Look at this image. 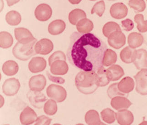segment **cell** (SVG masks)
<instances>
[{
	"label": "cell",
	"mask_w": 147,
	"mask_h": 125,
	"mask_svg": "<svg viewBox=\"0 0 147 125\" xmlns=\"http://www.w3.org/2000/svg\"><path fill=\"white\" fill-rule=\"evenodd\" d=\"M107 50V45L94 34L75 32L70 36L67 57L75 67L84 71L96 72L103 66Z\"/></svg>",
	"instance_id": "obj_1"
},
{
	"label": "cell",
	"mask_w": 147,
	"mask_h": 125,
	"mask_svg": "<svg viewBox=\"0 0 147 125\" xmlns=\"http://www.w3.org/2000/svg\"><path fill=\"white\" fill-rule=\"evenodd\" d=\"M75 84L78 90L82 94H92L99 87L97 73L94 71H80L76 76Z\"/></svg>",
	"instance_id": "obj_2"
},
{
	"label": "cell",
	"mask_w": 147,
	"mask_h": 125,
	"mask_svg": "<svg viewBox=\"0 0 147 125\" xmlns=\"http://www.w3.org/2000/svg\"><path fill=\"white\" fill-rule=\"evenodd\" d=\"M37 40L34 37L18 41L12 50L14 56L18 59L26 61L36 55L34 46Z\"/></svg>",
	"instance_id": "obj_3"
},
{
	"label": "cell",
	"mask_w": 147,
	"mask_h": 125,
	"mask_svg": "<svg viewBox=\"0 0 147 125\" xmlns=\"http://www.w3.org/2000/svg\"><path fill=\"white\" fill-rule=\"evenodd\" d=\"M46 93L49 97L58 103L64 101L67 97V93L65 88L54 84H52L47 88Z\"/></svg>",
	"instance_id": "obj_4"
},
{
	"label": "cell",
	"mask_w": 147,
	"mask_h": 125,
	"mask_svg": "<svg viewBox=\"0 0 147 125\" xmlns=\"http://www.w3.org/2000/svg\"><path fill=\"white\" fill-rule=\"evenodd\" d=\"M136 81V90L141 95H147V69H143L134 76Z\"/></svg>",
	"instance_id": "obj_5"
},
{
	"label": "cell",
	"mask_w": 147,
	"mask_h": 125,
	"mask_svg": "<svg viewBox=\"0 0 147 125\" xmlns=\"http://www.w3.org/2000/svg\"><path fill=\"white\" fill-rule=\"evenodd\" d=\"M20 88L19 80L15 78H10L4 82L2 86V91L7 96H11L18 93Z\"/></svg>",
	"instance_id": "obj_6"
},
{
	"label": "cell",
	"mask_w": 147,
	"mask_h": 125,
	"mask_svg": "<svg viewBox=\"0 0 147 125\" xmlns=\"http://www.w3.org/2000/svg\"><path fill=\"white\" fill-rule=\"evenodd\" d=\"M107 41L111 47L119 49L126 44V37L121 31L114 32L108 37Z\"/></svg>",
	"instance_id": "obj_7"
},
{
	"label": "cell",
	"mask_w": 147,
	"mask_h": 125,
	"mask_svg": "<svg viewBox=\"0 0 147 125\" xmlns=\"http://www.w3.org/2000/svg\"><path fill=\"white\" fill-rule=\"evenodd\" d=\"M34 14L38 20L42 22L46 21L51 17L52 10L49 5L41 4L36 7Z\"/></svg>",
	"instance_id": "obj_8"
},
{
	"label": "cell",
	"mask_w": 147,
	"mask_h": 125,
	"mask_svg": "<svg viewBox=\"0 0 147 125\" xmlns=\"http://www.w3.org/2000/svg\"><path fill=\"white\" fill-rule=\"evenodd\" d=\"M54 49V45L51 40L48 39H42L36 43L34 46L36 54L42 55H48Z\"/></svg>",
	"instance_id": "obj_9"
},
{
	"label": "cell",
	"mask_w": 147,
	"mask_h": 125,
	"mask_svg": "<svg viewBox=\"0 0 147 125\" xmlns=\"http://www.w3.org/2000/svg\"><path fill=\"white\" fill-rule=\"evenodd\" d=\"M46 85V78L41 74L32 76L29 80V88L32 91L41 92L45 88Z\"/></svg>",
	"instance_id": "obj_10"
},
{
	"label": "cell",
	"mask_w": 147,
	"mask_h": 125,
	"mask_svg": "<svg viewBox=\"0 0 147 125\" xmlns=\"http://www.w3.org/2000/svg\"><path fill=\"white\" fill-rule=\"evenodd\" d=\"M110 12L113 18L117 19H122L127 16L128 8L122 2H118L111 6Z\"/></svg>",
	"instance_id": "obj_11"
},
{
	"label": "cell",
	"mask_w": 147,
	"mask_h": 125,
	"mask_svg": "<svg viewBox=\"0 0 147 125\" xmlns=\"http://www.w3.org/2000/svg\"><path fill=\"white\" fill-rule=\"evenodd\" d=\"M38 116L35 112L29 106H27L20 114V120L23 125H30L36 122Z\"/></svg>",
	"instance_id": "obj_12"
},
{
	"label": "cell",
	"mask_w": 147,
	"mask_h": 125,
	"mask_svg": "<svg viewBox=\"0 0 147 125\" xmlns=\"http://www.w3.org/2000/svg\"><path fill=\"white\" fill-rule=\"evenodd\" d=\"M133 63L138 70L147 69V51L143 49L136 50Z\"/></svg>",
	"instance_id": "obj_13"
},
{
	"label": "cell",
	"mask_w": 147,
	"mask_h": 125,
	"mask_svg": "<svg viewBox=\"0 0 147 125\" xmlns=\"http://www.w3.org/2000/svg\"><path fill=\"white\" fill-rule=\"evenodd\" d=\"M47 62L43 57L32 58L28 64V68L32 73H38L43 71L46 68Z\"/></svg>",
	"instance_id": "obj_14"
},
{
	"label": "cell",
	"mask_w": 147,
	"mask_h": 125,
	"mask_svg": "<svg viewBox=\"0 0 147 125\" xmlns=\"http://www.w3.org/2000/svg\"><path fill=\"white\" fill-rule=\"evenodd\" d=\"M116 119L120 125H131L134 121V116L130 111L123 109L116 113Z\"/></svg>",
	"instance_id": "obj_15"
},
{
	"label": "cell",
	"mask_w": 147,
	"mask_h": 125,
	"mask_svg": "<svg viewBox=\"0 0 147 125\" xmlns=\"http://www.w3.org/2000/svg\"><path fill=\"white\" fill-rule=\"evenodd\" d=\"M69 67L65 61L57 60L50 66L51 73L55 75H64L68 73Z\"/></svg>",
	"instance_id": "obj_16"
},
{
	"label": "cell",
	"mask_w": 147,
	"mask_h": 125,
	"mask_svg": "<svg viewBox=\"0 0 147 125\" xmlns=\"http://www.w3.org/2000/svg\"><path fill=\"white\" fill-rule=\"evenodd\" d=\"M111 106L117 111L127 109L132 105L129 99L123 96L113 98L111 102Z\"/></svg>",
	"instance_id": "obj_17"
},
{
	"label": "cell",
	"mask_w": 147,
	"mask_h": 125,
	"mask_svg": "<svg viewBox=\"0 0 147 125\" xmlns=\"http://www.w3.org/2000/svg\"><path fill=\"white\" fill-rule=\"evenodd\" d=\"M106 73L110 81L118 80L124 75L123 68L118 65L111 66L106 70Z\"/></svg>",
	"instance_id": "obj_18"
},
{
	"label": "cell",
	"mask_w": 147,
	"mask_h": 125,
	"mask_svg": "<svg viewBox=\"0 0 147 125\" xmlns=\"http://www.w3.org/2000/svg\"><path fill=\"white\" fill-rule=\"evenodd\" d=\"M65 22L60 19H57L52 22L48 27V31L49 34L56 35L61 34L65 29Z\"/></svg>",
	"instance_id": "obj_19"
},
{
	"label": "cell",
	"mask_w": 147,
	"mask_h": 125,
	"mask_svg": "<svg viewBox=\"0 0 147 125\" xmlns=\"http://www.w3.org/2000/svg\"><path fill=\"white\" fill-rule=\"evenodd\" d=\"M134 85L135 83L133 78L126 77L118 83V88L121 93L128 94L134 90Z\"/></svg>",
	"instance_id": "obj_20"
},
{
	"label": "cell",
	"mask_w": 147,
	"mask_h": 125,
	"mask_svg": "<svg viewBox=\"0 0 147 125\" xmlns=\"http://www.w3.org/2000/svg\"><path fill=\"white\" fill-rule=\"evenodd\" d=\"M144 41L143 36L137 32L131 33L127 38V42L129 47L133 49H136L142 45Z\"/></svg>",
	"instance_id": "obj_21"
},
{
	"label": "cell",
	"mask_w": 147,
	"mask_h": 125,
	"mask_svg": "<svg viewBox=\"0 0 147 125\" xmlns=\"http://www.w3.org/2000/svg\"><path fill=\"white\" fill-rule=\"evenodd\" d=\"M85 121L88 125H107L100 121L99 115L95 110H90L86 113Z\"/></svg>",
	"instance_id": "obj_22"
},
{
	"label": "cell",
	"mask_w": 147,
	"mask_h": 125,
	"mask_svg": "<svg viewBox=\"0 0 147 125\" xmlns=\"http://www.w3.org/2000/svg\"><path fill=\"white\" fill-rule=\"evenodd\" d=\"M2 70L4 73L7 76H13L18 72L19 66L16 62L9 60L3 64Z\"/></svg>",
	"instance_id": "obj_23"
},
{
	"label": "cell",
	"mask_w": 147,
	"mask_h": 125,
	"mask_svg": "<svg viewBox=\"0 0 147 125\" xmlns=\"http://www.w3.org/2000/svg\"><path fill=\"white\" fill-rule=\"evenodd\" d=\"M76 28L78 31L81 34H87L93 30L94 25L91 20L86 18L77 22Z\"/></svg>",
	"instance_id": "obj_24"
},
{
	"label": "cell",
	"mask_w": 147,
	"mask_h": 125,
	"mask_svg": "<svg viewBox=\"0 0 147 125\" xmlns=\"http://www.w3.org/2000/svg\"><path fill=\"white\" fill-rule=\"evenodd\" d=\"M38 92H34V93L31 92L28 94L30 95L28 96L32 105L37 108H40L42 107V105L40 104L46 101V99L44 94Z\"/></svg>",
	"instance_id": "obj_25"
},
{
	"label": "cell",
	"mask_w": 147,
	"mask_h": 125,
	"mask_svg": "<svg viewBox=\"0 0 147 125\" xmlns=\"http://www.w3.org/2000/svg\"><path fill=\"white\" fill-rule=\"evenodd\" d=\"M136 50L131 48L129 46L125 47L121 52L120 55L121 59L126 63L129 64L133 62Z\"/></svg>",
	"instance_id": "obj_26"
},
{
	"label": "cell",
	"mask_w": 147,
	"mask_h": 125,
	"mask_svg": "<svg viewBox=\"0 0 147 125\" xmlns=\"http://www.w3.org/2000/svg\"><path fill=\"white\" fill-rule=\"evenodd\" d=\"M86 15L83 10L80 9H76L69 12V20L70 24L72 25L77 24V22L80 20L86 18Z\"/></svg>",
	"instance_id": "obj_27"
},
{
	"label": "cell",
	"mask_w": 147,
	"mask_h": 125,
	"mask_svg": "<svg viewBox=\"0 0 147 125\" xmlns=\"http://www.w3.org/2000/svg\"><path fill=\"white\" fill-rule=\"evenodd\" d=\"M117 55L114 51L110 49L107 50L103 58V66L108 67L113 65L117 62Z\"/></svg>",
	"instance_id": "obj_28"
},
{
	"label": "cell",
	"mask_w": 147,
	"mask_h": 125,
	"mask_svg": "<svg viewBox=\"0 0 147 125\" xmlns=\"http://www.w3.org/2000/svg\"><path fill=\"white\" fill-rule=\"evenodd\" d=\"M13 43V39L10 33L2 31L0 33V47L7 49L11 47Z\"/></svg>",
	"instance_id": "obj_29"
},
{
	"label": "cell",
	"mask_w": 147,
	"mask_h": 125,
	"mask_svg": "<svg viewBox=\"0 0 147 125\" xmlns=\"http://www.w3.org/2000/svg\"><path fill=\"white\" fill-rule=\"evenodd\" d=\"M21 20V15L16 11L9 12L6 15V21L11 26H17L20 24Z\"/></svg>",
	"instance_id": "obj_30"
},
{
	"label": "cell",
	"mask_w": 147,
	"mask_h": 125,
	"mask_svg": "<svg viewBox=\"0 0 147 125\" xmlns=\"http://www.w3.org/2000/svg\"><path fill=\"white\" fill-rule=\"evenodd\" d=\"M121 31L119 25L114 22H109L105 24L103 27L102 32L106 37H108L114 32Z\"/></svg>",
	"instance_id": "obj_31"
},
{
	"label": "cell",
	"mask_w": 147,
	"mask_h": 125,
	"mask_svg": "<svg viewBox=\"0 0 147 125\" xmlns=\"http://www.w3.org/2000/svg\"><path fill=\"white\" fill-rule=\"evenodd\" d=\"M14 34L15 38L18 41L34 37L29 30L24 28H16L14 29Z\"/></svg>",
	"instance_id": "obj_32"
},
{
	"label": "cell",
	"mask_w": 147,
	"mask_h": 125,
	"mask_svg": "<svg viewBox=\"0 0 147 125\" xmlns=\"http://www.w3.org/2000/svg\"><path fill=\"white\" fill-rule=\"evenodd\" d=\"M106 68L101 67L97 71V80L99 87H104L108 85L110 80L107 77Z\"/></svg>",
	"instance_id": "obj_33"
},
{
	"label": "cell",
	"mask_w": 147,
	"mask_h": 125,
	"mask_svg": "<svg viewBox=\"0 0 147 125\" xmlns=\"http://www.w3.org/2000/svg\"><path fill=\"white\" fill-rule=\"evenodd\" d=\"M100 115L103 121L108 124L113 123L116 120V113L110 109H103L101 112Z\"/></svg>",
	"instance_id": "obj_34"
},
{
	"label": "cell",
	"mask_w": 147,
	"mask_h": 125,
	"mask_svg": "<svg viewBox=\"0 0 147 125\" xmlns=\"http://www.w3.org/2000/svg\"><path fill=\"white\" fill-rule=\"evenodd\" d=\"M57 109L56 102L53 99L48 100L44 105V112L48 115H54L57 112Z\"/></svg>",
	"instance_id": "obj_35"
},
{
	"label": "cell",
	"mask_w": 147,
	"mask_h": 125,
	"mask_svg": "<svg viewBox=\"0 0 147 125\" xmlns=\"http://www.w3.org/2000/svg\"><path fill=\"white\" fill-rule=\"evenodd\" d=\"M134 21L137 24V28L139 32L143 33L147 31V20H144L143 15L136 14L134 17Z\"/></svg>",
	"instance_id": "obj_36"
},
{
	"label": "cell",
	"mask_w": 147,
	"mask_h": 125,
	"mask_svg": "<svg viewBox=\"0 0 147 125\" xmlns=\"http://www.w3.org/2000/svg\"><path fill=\"white\" fill-rule=\"evenodd\" d=\"M128 5L137 12H142L146 8V3L144 0H130Z\"/></svg>",
	"instance_id": "obj_37"
},
{
	"label": "cell",
	"mask_w": 147,
	"mask_h": 125,
	"mask_svg": "<svg viewBox=\"0 0 147 125\" xmlns=\"http://www.w3.org/2000/svg\"><path fill=\"white\" fill-rule=\"evenodd\" d=\"M107 93L108 96L111 99L117 96H125L126 94L121 93L118 89V83H115L111 85L107 89Z\"/></svg>",
	"instance_id": "obj_38"
},
{
	"label": "cell",
	"mask_w": 147,
	"mask_h": 125,
	"mask_svg": "<svg viewBox=\"0 0 147 125\" xmlns=\"http://www.w3.org/2000/svg\"><path fill=\"white\" fill-rule=\"evenodd\" d=\"M105 3L104 1H100L96 2L92 8L91 14H92L96 13L100 17H101L105 12Z\"/></svg>",
	"instance_id": "obj_39"
},
{
	"label": "cell",
	"mask_w": 147,
	"mask_h": 125,
	"mask_svg": "<svg viewBox=\"0 0 147 125\" xmlns=\"http://www.w3.org/2000/svg\"><path fill=\"white\" fill-rule=\"evenodd\" d=\"M66 56L65 53L61 51H57L50 56L49 59V65L51 66L52 64L57 60H63L66 61Z\"/></svg>",
	"instance_id": "obj_40"
},
{
	"label": "cell",
	"mask_w": 147,
	"mask_h": 125,
	"mask_svg": "<svg viewBox=\"0 0 147 125\" xmlns=\"http://www.w3.org/2000/svg\"><path fill=\"white\" fill-rule=\"evenodd\" d=\"M121 24L124 30L126 31H130L134 29V26L133 21L128 18L122 21Z\"/></svg>",
	"instance_id": "obj_41"
},
{
	"label": "cell",
	"mask_w": 147,
	"mask_h": 125,
	"mask_svg": "<svg viewBox=\"0 0 147 125\" xmlns=\"http://www.w3.org/2000/svg\"><path fill=\"white\" fill-rule=\"evenodd\" d=\"M52 121V119L42 115L38 117L34 125H49Z\"/></svg>",
	"instance_id": "obj_42"
},
{
	"label": "cell",
	"mask_w": 147,
	"mask_h": 125,
	"mask_svg": "<svg viewBox=\"0 0 147 125\" xmlns=\"http://www.w3.org/2000/svg\"><path fill=\"white\" fill-rule=\"evenodd\" d=\"M47 75L48 76V78L51 81L54 82L55 83H58L59 84H63L65 83V80L62 77H54L51 75L49 73H47Z\"/></svg>",
	"instance_id": "obj_43"
},
{
	"label": "cell",
	"mask_w": 147,
	"mask_h": 125,
	"mask_svg": "<svg viewBox=\"0 0 147 125\" xmlns=\"http://www.w3.org/2000/svg\"><path fill=\"white\" fill-rule=\"evenodd\" d=\"M20 0H6L7 4L9 7H11L12 5L17 3L19 2Z\"/></svg>",
	"instance_id": "obj_44"
},
{
	"label": "cell",
	"mask_w": 147,
	"mask_h": 125,
	"mask_svg": "<svg viewBox=\"0 0 147 125\" xmlns=\"http://www.w3.org/2000/svg\"><path fill=\"white\" fill-rule=\"evenodd\" d=\"M72 4H78L80 3L82 0H68Z\"/></svg>",
	"instance_id": "obj_45"
},
{
	"label": "cell",
	"mask_w": 147,
	"mask_h": 125,
	"mask_svg": "<svg viewBox=\"0 0 147 125\" xmlns=\"http://www.w3.org/2000/svg\"><path fill=\"white\" fill-rule=\"evenodd\" d=\"M138 125H147V121H144Z\"/></svg>",
	"instance_id": "obj_46"
},
{
	"label": "cell",
	"mask_w": 147,
	"mask_h": 125,
	"mask_svg": "<svg viewBox=\"0 0 147 125\" xmlns=\"http://www.w3.org/2000/svg\"><path fill=\"white\" fill-rule=\"evenodd\" d=\"M61 125V124H54V125Z\"/></svg>",
	"instance_id": "obj_47"
},
{
	"label": "cell",
	"mask_w": 147,
	"mask_h": 125,
	"mask_svg": "<svg viewBox=\"0 0 147 125\" xmlns=\"http://www.w3.org/2000/svg\"><path fill=\"white\" fill-rule=\"evenodd\" d=\"M109 1H117V0H108Z\"/></svg>",
	"instance_id": "obj_48"
},
{
	"label": "cell",
	"mask_w": 147,
	"mask_h": 125,
	"mask_svg": "<svg viewBox=\"0 0 147 125\" xmlns=\"http://www.w3.org/2000/svg\"><path fill=\"white\" fill-rule=\"evenodd\" d=\"M76 125H83V124H76Z\"/></svg>",
	"instance_id": "obj_49"
},
{
	"label": "cell",
	"mask_w": 147,
	"mask_h": 125,
	"mask_svg": "<svg viewBox=\"0 0 147 125\" xmlns=\"http://www.w3.org/2000/svg\"><path fill=\"white\" fill-rule=\"evenodd\" d=\"M7 125V124H4V125Z\"/></svg>",
	"instance_id": "obj_50"
},
{
	"label": "cell",
	"mask_w": 147,
	"mask_h": 125,
	"mask_svg": "<svg viewBox=\"0 0 147 125\" xmlns=\"http://www.w3.org/2000/svg\"><path fill=\"white\" fill-rule=\"evenodd\" d=\"M90 1H96V0H90Z\"/></svg>",
	"instance_id": "obj_51"
},
{
	"label": "cell",
	"mask_w": 147,
	"mask_h": 125,
	"mask_svg": "<svg viewBox=\"0 0 147 125\" xmlns=\"http://www.w3.org/2000/svg\"><path fill=\"white\" fill-rule=\"evenodd\" d=\"M146 1H147V0H146Z\"/></svg>",
	"instance_id": "obj_52"
}]
</instances>
